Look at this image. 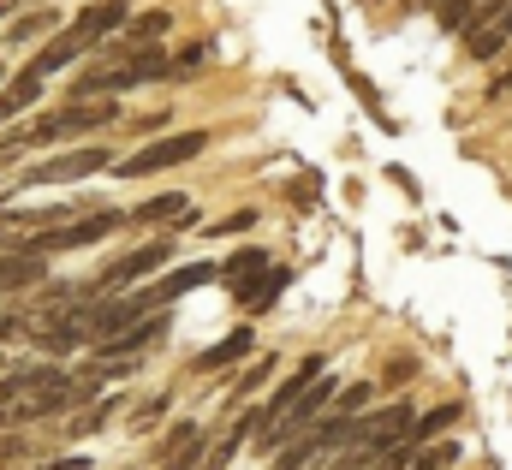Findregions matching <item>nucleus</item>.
<instances>
[{
  "mask_svg": "<svg viewBox=\"0 0 512 470\" xmlns=\"http://www.w3.org/2000/svg\"><path fill=\"white\" fill-rule=\"evenodd\" d=\"M114 102H66L60 114H42L36 125H24L18 137H6V149H24V143H66L72 131H102V125H114Z\"/></svg>",
  "mask_w": 512,
  "mask_h": 470,
  "instance_id": "obj_1",
  "label": "nucleus"
},
{
  "mask_svg": "<svg viewBox=\"0 0 512 470\" xmlns=\"http://www.w3.org/2000/svg\"><path fill=\"white\" fill-rule=\"evenodd\" d=\"M173 262V238H149V244H137L131 256H120L114 268H102L90 286H84V298H120L126 286H137L143 274H155V268H167Z\"/></svg>",
  "mask_w": 512,
  "mask_h": 470,
  "instance_id": "obj_2",
  "label": "nucleus"
},
{
  "mask_svg": "<svg viewBox=\"0 0 512 470\" xmlns=\"http://www.w3.org/2000/svg\"><path fill=\"white\" fill-rule=\"evenodd\" d=\"M126 215L120 209H96L84 221H66V227H48V233H30L24 256H54V250H84V244H102L108 233H120Z\"/></svg>",
  "mask_w": 512,
  "mask_h": 470,
  "instance_id": "obj_3",
  "label": "nucleus"
},
{
  "mask_svg": "<svg viewBox=\"0 0 512 470\" xmlns=\"http://www.w3.org/2000/svg\"><path fill=\"white\" fill-rule=\"evenodd\" d=\"M209 149V131H173V137H155L149 149H137L131 161H120L114 173L120 179H149V173H167V167H185L191 155Z\"/></svg>",
  "mask_w": 512,
  "mask_h": 470,
  "instance_id": "obj_4",
  "label": "nucleus"
},
{
  "mask_svg": "<svg viewBox=\"0 0 512 470\" xmlns=\"http://www.w3.org/2000/svg\"><path fill=\"white\" fill-rule=\"evenodd\" d=\"M102 167H108V149H102V143H84V149L54 155V161H36L18 185H66V179H90V173H102Z\"/></svg>",
  "mask_w": 512,
  "mask_h": 470,
  "instance_id": "obj_5",
  "label": "nucleus"
},
{
  "mask_svg": "<svg viewBox=\"0 0 512 470\" xmlns=\"http://www.w3.org/2000/svg\"><path fill=\"white\" fill-rule=\"evenodd\" d=\"M221 268H209V262H185V268H173V274H161L155 286H143V292H131V304L143 310V316H155V310H167L173 298H185V292H197V286H209Z\"/></svg>",
  "mask_w": 512,
  "mask_h": 470,
  "instance_id": "obj_6",
  "label": "nucleus"
},
{
  "mask_svg": "<svg viewBox=\"0 0 512 470\" xmlns=\"http://www.w3.org/2000/svg\"><path fill=\"white\" fill-rule=\"evenodd\" d=\"M131 6H137V0H96V6H84V12L66 24V36H78V42H84V54H90V48H102L108 36H120V30H126Z\"/></svg>",
  "mask_w": 512,
  "mask_h": 470,
  "instance_id": "obj_7",
  "label": "nucleus"
},
{
  "mask_svg": "<svg viewBox=\"0 0 512 470\" xmlns=\"http://www.w3.org/2000/svg\"><path fill=\"white\" fill-rule=\"evenodd\" d=\"M411 417H417L411 405H387V411L364 417V423L352 429V447H364V453H376V459H382V453H393V447L411 435Z\"/></svg>",
  "mask_w": 512,
  "mask_h": 470,
  "instance_id": "obj_8",
  "label": "nucleus"
},
{
  "mask_svg": "<svg viewBox=\"0 0 512 470\" xmlns=\"http://www.w3.org/2000/svg\"><path fill=\"white\" fill-rule=\"evenodd\" d=\"M322 375H328V357H304V363H298V369H292V375L274 387V399H268V417H286V411H292V405H298V399H304L316 381H322Z\"/></svg>",
  "mask_w": 512,
  "mask_h": 470,
  "instance_id": "obj_9",
  "label": "nucleus"
},
{
  "mask_svg": "<svg viewBox=\"0 0 512 470\" xmlns=\"http://www.w3.org/2000/svg\"><path fill=\"white\" fill-rule=\"evenodd\" d=\"M161 470H191L203 465V423H179L167 441H161V459H155Z\"/></svg>",
  "mask_w": 512,
  "mask_h": 470,
  "instance_id": "obj_10",
  "label": "nucleus"
},
{
  "mask_svg": "<svg viewBox=\"0 0 512 470\" xmlns=\"http://www.w3.org/2000/svg\"><path fill=\"white\" fill-rule=\"evenodd\" d=\"M251 346H256V334H251V328H233L227 340H215L209 352H197V363H191V369H197V375H215V369H227V363L251 357Z\"/></svg>",
  "mask_w": 512,
  "mask_h": 470,
  "instance_id": "obj_11",
  "label": "nucleus"
},
{
  "mask_svg": "<svg viewBox=\"0 0 512 470\" xmlns=\"http://www.w3.org/2000/svg\"><path fill=\"white\" fill-rule=\"evenodd\" d=\"M126 221H137V227H155V221H179V227H185V221H191V197H185V191H161V197L137 203Z\"/></svg>",
  "mask_w": 512,
  "mask_h": 470,
  "instance_id": "obj_12",
  "label": "nucleus"
},
{
  "mask_svg": "<svg viewBox=\"0 0 512 470\" xmlns=\"http://www.w3.org/2000/svg\"><path fill=\"white\" fill-rule=\"evenodd\" d=\"M42 274H48V268H42V256L6 250V256H0V298H6V292H30V286H36Z\"/></svg>",
  "mask_w": 512,
  "mask_h": 470,
  "instance_id": "obj_13",
  "label": "nucleus"
},
{
  "mask_svg": "<svg viewBox=\"0 0 512 470\" xmlns=\"http://www.w3.org/2000/svg\"><path fill=\"white\" fill-rule=\"evenodd\" d=\"M507 42H512V6L501 12V18H489L483 30H471V36H465V54H471V60H495Z\"/></svg>",
  "mask_w": 512,
  "mask_h": 470,
  "instance_id": "obj_14",
  "label": "nucleus"
},
{
  "mask_svg": "<svg viewBox=\"0 0 512 470\" xmlns=\"http://www.w3.org/2000/svg\"><path fill=\"white\" fill-rule=\"evenodd\" d=\"M221 274H227V286H233V298L245 304V298L256 292V280L268 274V256H262V250H239V256H233V262L221 268Z\"/></svg>",
  "mask_w": 512,
  "mask_h": 470,
  "instance_id": "obj_15",
  "label": "nucleus"
},
{
  "mask_svg": "<svg viewBox=\"0 0 512 470\" xmlns=\"http://www.w3.org/2000/svg\"><path fill=\"white\" fill-rule=\"evenodd\" d=\"M465 417V405H435V411H423V417H411V435H405V447H423V441H435V435H447L453 423Z\"/></svg>",
  "mask_w": 512,
  "mask_h": 470,
  "instance_id": "obj_16",
  "label": "nucleus"
},
{
  "mask_svg": "<svg viewBox=\"0 0 512 470\" xmlns=\"http://www.w3.org/2000/svg\"><path fill=\"white\" fill-rule=\"evenodd\" d=\"M262 417H268V411H245V417L233 423V435H227V441H221V447L209 453V470H227V465H233V453H239V447L251 441L256 429H262Z\"/></svg>",
  "mask_w": 512,
  "mask_h": 470,
  "instance_id": "obj_17",
  "label": "nucleus"
},
{
  "mask_svg": "<svg viewBox=\"0 0 512 470\" xmlns=\"http://www.w3.org/2000/svg\"><path fill=\"white\" fill-rule=\"evenodd\" d=\"M36 96H42V72H30V66H24V72L6 84L0 108H6V119H12V114H24V108H36Z\"/></svg>",
  "mask_w": 512,
  "mask_h": 470,
  "instance_id": "obj_18",
  "label": "nucleus"
},
{
  "mask_svg": "<svg viewBox=\"0 0 512 470\" xmlns=\"http://www.w3.org/2000/svg\"><path fill=\"white\" fill-rule=\"evenodd\" d=\"M370 399H376V387H370V381H352V387L334 393V417H352V423H358V411H364Z\"/></svg>",
  "mask_w": 512,
  "mask_h": 470,
  "instance_id": "obj_19",
  "label": "nucleus"
},
{
  "mask_svg": "<svg viewBox=\"0 0 512 470\" xmlns=\"http://www.w3.org/2000/svg\"><path fill=\"white\" fill-rule=\"evenodd\" d=\"M453 459H459V441H441V447H417V459L405 470H447Z\"/></svg>",
  "mask_w": 512,
  "mask_h": 470,
  "instance_id": "obj_20",
  "label": "nucleus"
},
{
  "mask_svg": "<svg viewBox=\"0 0 512 470\" xmlns=\"http://www.w3.org/2000/svg\"><path fill=\"white\" fill-rule=\"evenodd\" d=\"M280 292H286V268H268V274L256 280V292L245 298V304H251V310H268V304H274Z\"/></svg>",
  "mask_w": 512,
  "mask_h": 470,
  "instance_id": "obj_21",
  "label": "nucleus"
},
{
  "mask_svg": "<svg viewBox=\"0 0 512 470\" xmlns=\"http://www.w3.org/2000/svg\"><path fill=\"white\" fill-rule=\"evenodd\" d=\"M54 30V12L42 6V12H24L18 24H12V42H36V36H48Z\"/></svg>",
  "mask_w": 512,
  "mask_h": 470,
  "instance_id": "obj_22",
  "label": "nucleus"
},
{
  "mask_svg": "<svg viewBox=\"0 0 512 470\" xmlns=\"http://www.w3.org/2000/svg\"><path fill=\"white\" fill-rule=\"evenodd\" d=\"M251 227H256V209H239V215H227V221H215V227H203V233L233 238V233H251Z\"/></svg>",
  "mask_w": 512,
  "mask_h": 470,
  "instance_id": "obj_23",
  "label": "nucleus"
},
{
  "mask_svg": "<svg viewBox=\"0 0 512 470\" xmlns=\"http://www.w3.org/2000/svg\"><path fill=\"white\" fill-rule=\"evenodd\" d=\"M18 453H24V435H18L12 423H0V465H12Z\"/></svg>",
  "mask_w": 512,
  "mask_h": 470,
  "instance_id": "obj_24",
  "label": "nucleus"
},
{
  "mask_svg": "<svg viewBox=\"0 0 512 470\" xmlns=\"http://www.w3.org/2000/svg\"><path fill=\"white\" fill-rule=\"evenodd\" d=\"M102 417H108V405H96V411L72 417V435H96V429H102Z\"/></svg>",
  "mask_w": 512,
  "mask_h": 470,
  "instance_id": "obj_25",
  "label": "nucleus"
},
{
  "mask_svg": "<svg viewBox=\"0 0 512 470\" xmlns=\"http://www.w3.org/2000/svg\"><path fill=\"white\" fill-rule=\"evenodd\" d=\"M268 369H274V357H262L256 369H245V381H239V393H251V387H262V375H268Z\"/></svg>",
  "mask_w": 512,
  "mask_h": 470,
  "instance_id": "obj_26",
  "label": "nucleus"
},
{
  "mask_svg": "<svg viewBox=\"0 0 512 470\" xmlns=\"http://www.w3.org/2000/svg\"><path fill=\"white\" fill-rule=\"evenodd\" d=\"M411 375H417V363H411V357H399V363L387 369V381H393V387H399V381H411Z\"/></svg>",
  "mask_w": 512,
  "mask_h": 470,
  "instance_id": "obj_27",
  "label": "nucleus"
},
{
  "mask_svg": "<svg viewBox=\"0 0 512 470\" xmlns=\"http://www.w3.org/2000/svg\"><path fill=\"white\" fill-rule=\"evenodd\" d=\"M36 470H90V459H48V465H36Z\"/></svg>",
  "mask_w": 512,
  "mask_h": 470,
  "instance_id": "obj_28",
  "label": "nucleus"
},
{
  "mask_svg": "<svg viewBox=\"0 0 512 470\" xmlns=\"http://www.w3.org/2000/svg\"><path fill=\"white\" fill-rule=\"evenodd\" d=\"M489 90H495V96H507V90H512V66L501 72V78H495V84H489Z\"/></svg>",
  "mask_w": 512,
  "mask_h": 470,
  "instance_id": "obj_29",
  "label": "nucleus"
},
{
  "mask_svg": "<svg viewBox=\"0 0 512 470\" xmlns=\"http://www.w3.org/2000/svg\"><path fill=\"white\" fill-rule=\"evenodd\" d=\"M417 6H435V12H441V6H447V0H417Z\"/></svg>",
  "mask_w": 512,
  "mask_h": 470,
  "instance_id": "obj_30",
  "label": "nucleus"
},
{
  "mask_svg": "<svg viewBox=\"0 0 512 470\" xmlns=\"http://www.w3.org/2000/svg\"><path fill=\"white\" fill-rule=\"evenodd\" d=\"M0 84H6V66H0Z\"/></svg>",
  "mask_w": 512,
  "mask_h": 470,
  "instance_id": "obj_31",
  "label": "nucleus"
},
{
  "mask_svg": "<svg viewBox=\"0 0 512 470\" xmlns=\"http://www.w3.org/2000/svg\"><path fill=\"white\" fill-rule=\"evenodd\" d=\"M0 233H6V221H0Z\"/></svg>",
  "mask_w": 512,
  "mask_h": 470,
  "instance_id": "obj_32",
  "label": "nucleus"
},
{
  "mask_svg": "<svg viewBox=\"0 0 512 470\" xmlns=\"http://www.w3.org/2000/svg\"><path fill=\"white\" fill-rule=\"evenodd\" d=\"M0 119H6V108H0Z\"/></svg>",
  "mask_w": 512,
  "mask_h": 470,
  "instance_id": "obj_33",
  "label": "nucleus"
}]
</instances>
